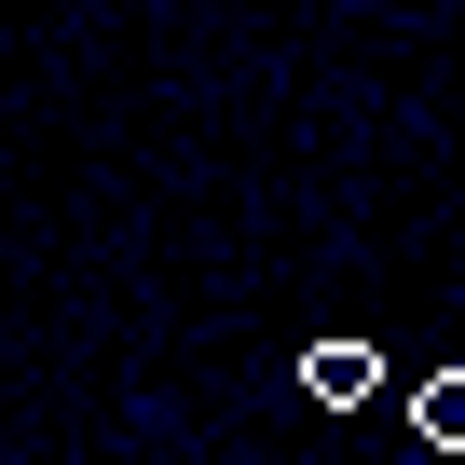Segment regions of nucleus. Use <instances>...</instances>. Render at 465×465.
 <instances>
[{
	"instance_id": "f257e3e1",
	"label": "nucleus",
	"mask_w": 465,
	"mask_h": 465,
	"mask_svg": "<svg viewBox=\"0 0 465 465\" xmlns=\"http://www.w3.org/2000/svg\"><path fill=\"white\" fill-rule=\"evenodd\" d=\"M370 383H383V356H370V342H315V356H302V397H315V411H356Z\"/></svg>"
},
{
	"instance_id": "f03ea898",
	"label": "nucleus",
	"mask_w": 465,
	"mask_h": 465,
	"mask_svg": "<svg viewBox=\"0 0 465 465\" xmlns=\"http://www.w3.org/2000/svg\"><path fill=\"white\" fill-rule=\"evenodd\" d=\"M411 424H424V438H438V451H465V370H438V383H424V397H411Z\"/></svg>"
}]
</instances>
